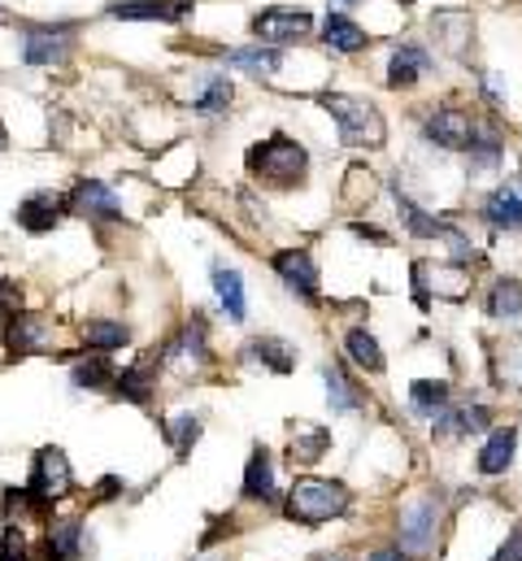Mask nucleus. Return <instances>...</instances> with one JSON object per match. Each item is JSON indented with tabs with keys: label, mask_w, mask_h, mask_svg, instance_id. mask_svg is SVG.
<instances>
[{
	"label": "nucleus",
	"mask_w": 522,
	"mask_h": 561,
	"mask_svg": "<svg viewBox=\"0 0 522 561\" xmlns=\"http://www.w3.org/2000/svg\"><path fill=\"white\" fill-rule=\"evenodd\" d=\"M353 496L344 483H331V479H300L292 492H287V518L300 523V527H322L340 514H349Z\"/></svg>",
	"instance_id": "nucleus-1"
},
{
	"label": "nucleus",
	"mask_w": 522,
	"mask_h": 561,
	"mask_svg": "<svg viewBox=\"0 0 522 561\" xmlns=\"http://www.w3.org/2000/svg\"><path fill=\"white\" fill-rule=\"evenodd\" d=\"M322 105L331 110V118L340 123V136L349 144H362V148H384L388 140V127H384V114L362 101V96H344V92H327Z\"/></svg>",
	"instance_id": "nucleus-2"
},
{
	"label": "nucleus",
	"mask_w": 522,
	"mask_h": 561,
	"mask_svg": "<svg viewBox=\"0 0 522 561\" xmlns=\"http://www.w3.org/2000/svg\"><path fill=\"white\" fill-rule=\"evenodd\" d=\"M249 170L261 174L265 183H274V187H292V183H300V179H305L309 157H305V148H300L296 140L274 136V140L249 148Z\"/></svg>",
	"instance_id": "nucleus-3"
},
{
	"label": "nucleus",
	"mask_w": 522,
	"mask_h": 561,
	"mask_svg": "<svg viewBox=\"0 0 522 561\" xmlns=\"http://www.w3.org/2000/svg\"><path fill=\"white\" fill-rule=\"evenodd\" d=\"M26 492H31L39 505H48V510L75 492V470H70V457H66L57 444H44V448L31 457Z\"/></svg>",
	"instance_id": "nucleus-4"
},
{
	"label": "nucleus",
	"mask_w": 522,
	"mask_h": 561,
	"mask_svg": "<svg viewBox=\"0 0 522 561\" xmlns=\"http://www.w3.org/2000/svg\"><path fill=\"white\" fill-rule=\"evenodd\" d=\"M435 536H440V505L435 501H413L400 510V527H396L400 553L427 558L435 549Z\"/></svg>",
	"instance_id": "nucleus-5"
},
{
	"label": "nucleus",
	"mask_w": 522,
	"mask_h": 561,
	"mask_svg": "<svg viewBox=\"0 0 522 561\" xmlns=\"http://www.w3.org/2000/svg\"><path fill=\"white\" fill-rule=\"evenodd\" d=\"M66 214L75 218H88V222H118L123 218V201L110 183L101 179H79L66 196Z\"/></svg>",
	"instance_id": "nucleus-6"
},
{
	"label": "nucleus",
	"mask_w": 522,
	"mask_h": 561,
	"mask_svg": "<svg viewBox=\"0 0 522 561\" xmlns=\"http://www.w3.org/2000/svg\"><path fill=\"white\" fill-rule=\"evenodd\" d=\"M0 340L13 357H31V353H44L53 344V322L44 313H13L0 331Z\"/></svg>",
	"instance_id": "nucleus-7"
},
{
	"label": "nucleus",
	"mask_w": 522,
	"mask_h": 561,
	"mask_svg": "<svg viewBox=\"0 0 522 561\" xmlns=\"http://www.w3.org/2000/svg\"><path fill=\"white\" fill-rule=\"evenodd\" d=\"M70 31L75 26H26L22 61L26 66H61L70 57Z\"/></svg>",
	"instance_id": "nucleus-8"
},
{
	"label": "nucleus",
	"mask_w": 522,
	"mask_h": 561,
	"mask_svg": "<svg viewBox=\"0 0 522 561\" xmlns=\"http://www.w3.org/2000/svg\"><path fill=\"white\" fill-rule=\"evenodd\" d=\"M309 26H314V18L305 13V9H265L253 18V35H258V44H292V39H305L309 35Z\"/></svg>",
	"instance_id": "nucleus-9"
},
{
	"label": "nucleus",
	"mask_w": 522,
	"mask_h": 561,
	"mask_svg": "<svg viewBox=\"0 0 522 561\" xmlns=\"http://www.w3.org/2000/svg\"><path fill=\"white\" fill-rule=\"evenodd\" d=\"M35 561H83V518H48Z\"/></svg>",
	"instance_id": "nucleus-10"
},
{
	"label": "nucleus",
	"mask_w": 522,
	"mask_h": 561,
	"mask_svg": "<svg viewBox=\"0 0 522 561\" xmlns=\"http://www.w3.org/2000/svg\"><path fill=\"white\" fill-rule=\"evenodd\" d=\"M61 214H66V196H57V192H31V196L13 209L18 227L31 231V236H48V231L61 222Z\"/></svg>",
	"instance_id": "nucleus-11"
},
{
	"label": "nucleus",
	"mask_w": 522,
	"mask_h": 561,
	"mask_svg": "<svg viewBox=\"0 0 522 561\" xmlns=\"http://www.w3.org/2000/svg\"><path fill=\"white\" fill-rule=\"evenodd\" d=\"M196 9V0H114L110 18L127 22H183Z\"/></svg>",
	"instance_id": "nucleus-12"
},
{
	"label": "nucleus",
	"mask_w": 522,
	"mask_h": 561,
	"mask_svg": "<svg viewBox=\"0 0 522 561\" xmlns=\"http://www.w3.org/2000/svg\"><path fill=\"white\" fill-rule=\"evenodd\" d=\"M427 140H435L440 148H470L475 144V123H470V114L466 110H453V105H444V110H435L431 118H427Z\"/></svg>",
	"instance_id": "nucleus-13"
},
{
	"label": "nucleus",
	"mask_w": 522,
	"mask_h": 561,
	"mask_svg": "<svg viewBox=\"0 0 522 561\" xmlns=\"http://www.w3.org/2000/svg\"><path fill=\"white\" fill-rule=\"evenodd\" d=\"M274 275L287 283L292 291H300L305 300L318 296V266H314V257H309L305 249H283V253H274Z\"/></svg>",
	"instance_id": "nucleus-14"
},
{
	"label": "nucleus",
	"mask_w": 522,
	"mask_h": 561,
	"mask_svg": "<svg viewBox=\"0 0 522 561\" xmlns=\"http://www.w3.org/2000/svg\"><path fill=\"white\" fill-rule=\"evenodd\" d=\"M484 218L501 231H522V174L506 179L488 201H484Z\"/></svg>",
	"instance_id": "nucleus-15"
},
{
	"label": "nucleus",
	"mask_w": 522,
	"mask_h": 561,
	"mask_svg": "<svg viewBox=\"0 0 522 561\" xmlns=\"http://www.w3.org/2000/svg\"><path fill=\"white\" fill-rule=\"evenodd\" d=\"M413 279H422V291H435V296H444V300H462V296L470 291L462 266H431V262H418V266H413Z\"/></svg>",
	"instance_id": "nucleus-16"
},
{
	"label": "nucleus",
	"mask_w": 522,
	"mask_h": 561,
	"mask_svg": "<svg viewBox=\"0 0 522 561\" xmlns=\"http://www.w3.org/2000/svg\"><path fill=\"white\" fill-rule=\"evenodd\" d=\"M152 388H157V362H152V357L127 366V370L114 379V392H118L123 401H130V405H148V401H152Z\"/></svg>",
	"instance_id": "nucleus-17"
},
{
	"label": "nucleus",
	"mask_w": 522,
	"mask_h": 561,
	"mask_svg": "<svg viewBox=\"0 0 522 561\" xmlns=\"http://www.w3.org/2000/svg\"><path fill=\"white\" fill-rule=\"evenodd\" d=\"M114 379H118V370H114L110 353H92V357L75 362V370H70V383L83 392H105V388H114Z\"/></svg>",
	"instance_id": "nucleus-18"
},
{
	"label": "nucleus",
	"mask_w": 522,
	"mask_h": 561,
	"mask_svg": "<svg viewBox=\"0 0 522 561\" xmlns=\"http://www.w3.org/2000/svg\"><path fill=\"white\" fill-rule=\"evenodd\" d=\"M514 448H519V431H514V426H497L492 439H488L484 453H479V470H484V474H506V470L514 466Z\"/></svg>",
	"instance_id": "nucleus-19"
},
{
	"label": "nucleus",
	"mask_w": 522,
	"mask_h": 561,
	"mask_svg": "<svg viewBox=\"0 0 522 561\" xmlns=\"http://www.w3.org/2000/svg\"><path fill=\"white\" fill-rule=\"evenodd\" d=\"M227 66L249 70V75H258V79H270V75H279L283 53L270 48V44H249V48H231V53H227Z\"/></svg>",
	"instance_id": "nucleus-20"
},
{
	"label": "nucleus",
	"mask_w": 522,
	"mask_h": 561,
	"mask_svg": "<svg viewBox=\"0 0 522 561\" xmlns=\"http://www.w3.org/2000/svg\"><path fill=\"white\" fill-rule=\"evenodd\" d=\"M245 501H261V505H270L274 501V461H270V453L258 448L253 457H249V466H245Z\"/></svg>",
	"instance_id": "nucleus-21"
},
{
	"label": "nucleus",
	"mask_w": 522,
	"mask_h": 561,
	"mask_svg": "<svg viewBox=\"0 0 522 561\" xmlns=\"http://www.w3.org/2000/svg\"><path fill=\"white\" fill-rule=\"evenodd\" d=\"M214 291H218L227 318H231V322H245L249 300H245V279H240V271H231V266H214Z\"/></svg>",
	"instance_id": "nucleus-22"
},
{
	"label": "nucleus",
	"mask_w": 522,
	"mask_h": 561,
	"mask_svg": "<svg viewBox=\"0 0 522 561\" xmlns=\"http://www.w3.org/2000/svg\"><path fill=\"white\" fill-rule=\"evenodd\" d=\"M427 66H431V57H427L422 48L405 44V48H396V53H392L388 83H392V88H413V83L427 75Z\"/></svg>",
	"instance_id": "nucleus-23"
},
{
	"label": "nucleus",
	"mask_w": 522,
	"mask_h": 561,
	"mask_svg": "<svg viewBox=\"0 0 522 561\" xmlns=\"http://www.w3.org/2000/svg\"><path fill=\"white\" fill-rule=\"evenodd\" d=\"M245 353H249V362H261V366H270L274 375H287V370H296V348H292V344H283V340H274V335H261V340H253Z\"/></svg>",
	"instance_id": "nucleus-24"
},
{
	"label": "nucleus",
	"mask_w": 522,
	"mask_h": 561,
	"mask_svg": "<svg viewBox=\"0 0 522 561\" xmlns=\"http://www.w3.org/2000/svg\"><path fill=\"white\" fill-rule=\"evenodd\" d=\"M83 340L92 353H114L130 340L127 322H110V318H88L83 322Z\"/></svg>",
	"instance_id": "nucleus-25"
},
{
	"label": "nucleus",
	"mask_w": 522,
	"mask_h": 561,
	"mask_svg": "<svg viewBox=\"0 0 522 561\" xmlns=\"http://www.w3.org/2000/svg\"><path fill=\"white\" fill-rule=\"evenodd\" d=\"M322 39H327V48H336V53H358V48H366V31H362L353 18H344V13H331V18H327Z\"/></svg>",
	"instance_id": "nucleus-26"
},
{
	"label": "nucleus",
	"mask_w": 522,
	"mask_h": 561,
	"mask_svg": "<svg viewBox=\"0 0 522 561\" xmlns=\"http://www.w3.org/2000/svg\"><path fill=\"white\" fill-rule=\"evenodd\" d=\"M344 348H349L353 366H362L366 375H379V370H384V353H379V340H375L366 327H353V331L344 335Z\"/></svg>",
	"instance_id": "nucleus-27"
},
{
	"label": "nucleus",
	"mask_w": 522,
	"mask_h": 561,
	"mask_svg": "<svg viewBox=\"0 0 522 561\" xmlns=\"http://www.w3.org/2000/svg\"><path fill=\"white\" fill-rule=\"evenodd\" d=\"M449 383H431V379H418L413 388H409V405L422 414V419H440L444 410H449Z\"/></svg>",
	"instance_id": "nucleus-28"
},
{
	"label": "nucleus",
	"mask_w": 522,
	"mask_h": 561,
	"mask_svg": "<svg viewBox=\"0 0 522 561\" xmlns=\"http://www.w3.org/2000/svg\"><path fill=\"white\" fill-rule=\"evenodd\" d=\"M209 327H205V313H192V322L183 327V335L170 344V353H179V357H192V362H205L209 353Z\"/></svg>",
	"instance_id": "nucleus-29"
},
{
	"label": "nucleus",
	"mask_w": 522,
	"mask_h": 561,
	"mask_svg": "<svg viewBox=\"0 0 522 561\" xmlns=\"http://www.w3.org/2000/svg\"><path fill=\"white\" fill-rule=\"evenodd\" d=\"M488 313L501 318V322H519L522 318V283L519 279H501L488 296Z\"/></svg>",
	"instance_id": "nucleus-30"
},
{
	"label": "nucleus",
	"mask_w": 522,
	"mask_h": 561,
	"mask_svg": "<svg viewBox=\"0 0 522 561\" xmlns=\"http://www.w3.org/2000/svg\"><path fill=\"white\" fill-rule=\"evenodd\" d=\"M327 401H331L336 414H349V410L362 405V392L353 388V379H349L340 366H327Z\"/></svg>",
	"instance_id": "nucleus-31"
},
{
	"label": "nucleus",
	"mask_w": 522,
	"mask_h": 561,
	"mask_svg": "<svg viewBox=\"0 0 522 561\" xmlns=\"http://www.w3.org/2000/svg\"><path fill=\"white\" fill-rule=\"evenodd\" d=\"M327 444H331V435H327L322 426H309V431L296 426V431H292V461H305V466H309V461L322 457Z\"/></svg>",
	"instance_id": "nucleus-32"
},
{
	"label": "nucleus",
	"mask_w": 522,
	"mask_h": 561,
	"mask_svg": "<svg viewBox=\"0 0 522 561\" xmlns=\"http://www.w3.org/2000/svg\"><path fill=\"white\" fill-rule=\"evenodd\" d=\"M227 105H231V83H227V79H209L205 92L196 96V114H201V118H218Z\"/></svg>",
	"instance_id": "nucleus-33"
},
{
	"label": "nucleus",
	"mask_w": 522,
	"mask_h": 561,
	"mask_svg": "<svg viewBox=\"0 0 522 561\" xmlns=\"http://www.w3.org/2000/svg\"><path fill=\"white\" fill-rule=\"evenodd\" d=\"M501 383L522 388V335L506 340V348H501Z\"/></svg>",
	"instance_id": "nucleus-34"
},
{
	"label": "nucleus",
	"mask_w": 522,
	"mask_h": 561,
	"mask_svg": "<svg viewBox=\"0 0 522 561\" xmlns=\"http://www.w3.org/2000/svg\"><path fill=\"white\" fill-rule=\"evenodd\" d=\"M0 561H35V549L26 545L22 527H0Z\"/></svg>",
	"instance_id": "nucleus-35"
},
{
	"label": "nucleus",
	"mask_w": 522,
	"mask_h": 561,
	"mask_svg": "<svg viewBox=\"0 0 522 561\" xmlns=\"http://www.w3.org/2000/svg\"><path fill=\"white\" fill-rule=\"evenodd\" d=\"M161 431H166V439L174 444V453H188V448L201 439V422L196 419H174V422H166Z\"/></svg>",
	"instance_id": "nucleus-36"
},
{
	"label": "nucleus",
	"mask_w": 522,
	"mask_h": 561,
	"mask_svg": "<svg viewBox=\"0 0 522 561\" xmlns=\"http://www.w3.org/2000/svg\"><path fill=\"white\" fill-rule=\"evenodd\" d=\"M22 309V283L0 279V322H9Z\"/></svg>",
	"instance_id": "nucleus-37"
},
{
	"label": "nucleus",
	"mask_w": 522,
	"mask_h": 561,
	"mask_svg": "<svg viewBox=\"0 0 522 561\" xmlns=\"http://www.w3.org/2000/svg\"><path fill=\"white\" fill-rule=\"evenodd\" d=\"M497 561H522V523L510 531V540L501 545V553H497Z\"/></svg>",
	"instance_id": "nucleus-38"
},
{
	"label": "nucleus",
	"mask_w": 522,
	"mask_h": 561,
	"mask_svg": "<svg viewBox=\"0 0 522 561\" xmlns=\"http://www.w3.org/2000/svg\"><path fill=\"white\" fill-rule=\"evenodd\" d=\"M118 488H123L118 479H105V483L97 488V496H92V501H114V496H118Z\"/></svg>",
	"instance_id": "nucleus-39"
},
{
	"label": "nucleus",
	"mask_w": 522,
	"mask_h": 561,
	"mask_svg": "<svg viewBox=\"0 0 522 561\" xmlns=\"http://www.w3.org/2000/svg\"><path fill=\"white\" fill-rule=\"evenodd\" d=\"M371 561H405V553L400 549H384V553H375Z\"/></svg>",
	"instance_id": "nucleus-40"
},
{
	"label": "nucleus",
	"mask_w": 522,
	"mask_h": 561,
	"mask_svg": "<svg viewBox=\"0 0 522 561\" xmlns=\"http://www.w3.org/2000/svg\"><path fill=\"white\" fill-rule=\"evenodd\" d=\"M4 144H9V131H4V123H0V148H4Z\"/></svg>",
	"instance_id": "nucleus-41"
},
{
	"label": "nucleus",
	"mask_w": 522,
	"mask_h": 561,
	"mask_svg": "<svg viewBox=\"0 0 522 561\" xmlns=\"http://www.w3.org/2000/svg\"><path fill=\"white\" fill-rule=\"evenodd\" d=\"M196 561H231V558H223V553H218V558H196Z\"/></svg>",
	"instance_id": "nucleus-42"
},
{
	"label": "nucleus",
	"mask_w": 522,
	"mask_h": 561,
	"mask_svg": "<svg viewBox=\"0 0 522 561\" xmlns=\"http://www.w3.org/2000/svg\"><path fill=\"white\" fill-rule=\"evenodd\" d=\"M318 561H344V558H318Z\"/></svg>",
	"instance_id": "nucleus-43"
}]
</instances>
